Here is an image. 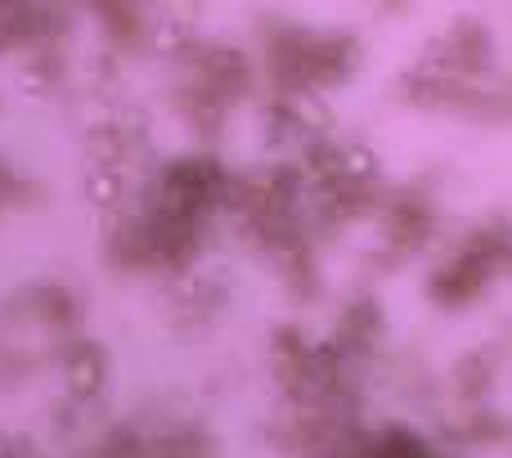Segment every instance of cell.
<instances>
[{"label":"cell","instance_id":"6da1fadb","mask_svg":"<svg viewBox=\"0 0 512 458\" xmlns=\"http://www.w3.org/2000/svg\"><path fill=\"white\" fill-rule=\"evenodd\" d=\"M355 68V41L319 27H288L265 41V77L288 104H310L328 86L346 81Z\"/></svg>","mask_w":512,"mask_h":458}]
</instances>
